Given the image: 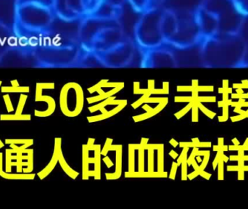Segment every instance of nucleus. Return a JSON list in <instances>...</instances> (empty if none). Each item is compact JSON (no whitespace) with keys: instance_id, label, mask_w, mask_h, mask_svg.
I'll use <instances>...</instances> for the list:
<instances>
[{"instance_id":"nucleus-1","label":"nucleus","mask_w":248,"mask_h":209,"mask_svg":"<svg viewBox=\"0 0 248 209\" xmlns=\"http://www.w3.org/2000/svg\"><path fill=\"white\" fill-rule=\"evenodd\" d=\"M54 9L32 2L15 3L13 29L17 44L37 47L52 26Z\"/></svg>"},{"instance_id":"nucleus-2","label":"nucleus","mask_w":248,"mask_h":209,"mask_svg":"<svg viewBox=\"0 0 248 209\" xmlns=\"http://www.w3.org/2000/svg\"><path fill=\"white\" fill-rule=\"evenodd\" d=\"M244 48V40L240 33H218L206 38L204 45L207 61L213 63L229 62L240 58Z\"/></svg>"},{"instance_id":"nucleus-3","label":"nucleus","mask_w":248,"mask_h":209,"mask_svg":"<svg viewBox=\"0 0 248 209\" xmlns=\"http://www.w3.org/2000/svg\"><path fill=\"white\" fill-rule=\"evenodd\" d=\"M200 5L216 16L219 25L218 33L235 34L243 29L247 17L233 0H202Z\"/></svg>"},{"instance_id":"nucleus-4","label":"nucleus","mask_w":248,"mask_h":209,"mask_svg":"<svg viewBox=\"0 0 248 209\" xmlns=\"http://www.w3.org/2000/svg\"><path fill=\"white\" fill-rule=\"evenodd\" d=\"M164 9L152 7L141 17L134 27L136 40L141 46L155 48L164 42L160 32V19Z\"/></svg>"},{"instance_id":"nucleus-5","label":"nucleus","mask_w":248,"mask_h":209,"mask_svg":"<svg viewBox=\"0 0 248 209\" xmlns=\"http://www.w3.org/2000/svg\"><path fill=\"white\" fill-rule=\"evenodd\" d=\"M103 0H55L54 12L60 20L74 22L92 16Z\"/></svg>"},{"instance_id":"nucleus-6","label":"nucleus","mask_w":248,"mask_h":209,"mask_svg":"<svg viewBox=\"0 0 248 209\" xmlns=\"http://www.w3.org/2000/svg\"><path fill=\"white\" fill-rule=\"evenodd\" d=\"M176 13L178 16L177 32L170 42L181 47L193 45L202 38L197 23L195 10H180L176 11Z\"/></svg>"},{"instance_id":"nucleus-7","label":"nucleus","mask_w":248,"mask_h":209,"mask_svg":"<svg viewBox=\"0 0 248 209\" xmlns=\"http://www.w3.org/2000/svg\"><path fill=\"white\" fill-rule=\"evenodd\" d=\"M195 13L202 37L206 39L218 34L219 25L216 16L200 4L195 9Z\"/></svg>"},{"instance_id":"nucleus-8","label":"nucleus","mask_w":248,"mask_h":209,"mask_svg":"<svg viewBox=\"0 0 248 209\" xmlns=\"http://www.w3.org/2000/svg\"><path fill=\"white\" fill-rule=\"evenodd\" d=\"M126 0H103L92 16L107 20H119Z\"/></svg>"},{"instance_id":"nucleus-9","label":"nucleus","mask_w":248,"mask_h":209,"mask_svg":"<svg viewBox=\"0 0 248 209\" xmlns=\"http://www.w3.org/2000/svg\"><path fill=\"white\" fill-rule=\"evenodd\" d=\"M178 29V16L176 10L164 9L160 19V32L163 40L170 42L176 34Z\"/></svg>"},{"instance_id":"nucleus-10","label":"nucleus","mask_w":248,"mask_h":209,"mask_svg":"<svg viewBox=\"0 0 248 209\" xmlns=\"http://www.w3.org/2000/svg\"><path fill=\"white\" fill-rule=\"evenodd\" d=\"M16 45L17 40L13 28H10L5 23L0 21V55L7 48Z\"/></svg>"},{"instance_id":"nucleus-11","label":"nucleus","mask_w":248,"mask_h":209,"mask_svg":"<svg viewBox=\"0 0 248 209\" xmlns=\"http://www.w3.org/2000/svg\"><path fill=\"white\" fill-rule=\"evenodd\" d=\"M150 61L153 65H172L173 58L168 53L163 52H155L150 56Z\"/></svg>"},{"instance_id":"nucleus-12","label":"nucleus","mask_w":248,"mask_h":209,"mask_svg":"<svg viewBox=\"0 0 248 209\" xmlns=\"http://www.w3.org/2000/svg\"><path fill=\"white\" fill-rule=\"evenodd\" d=\"M126 1L134 11L141 14L153 7L152 6L153 0H126Z\"/></svg>"},{"instance_id":"nucleus-13","label":"nucleus","mask_w":248,"mask_h":209,"mask_svg":"<svg viewBox=\"0 0 248 209\" xmlns=\"http://www.w3.org/2000/svg\"><path fill=\"white\" fill-rule=\"evenodd\" d=\"M54 1H55V0H16L15 3H36V4H42V5H45L46 7L54 9Z\"/></svg>"},{"instance_id":"nucleus-14","label":"nucleus","mask_w":248,"mask_h":209,"mask_svg":"<svg viewBox=\"0 0 248 209\" xmlns=\"http://www.w3.org/2000/svg\"><path fill=\"white\" fill-rule=\"evenodd\" d=\"M233 1L238 10L246 17H248V0H233Z\"/></svg>"},{"instance_id":"nucleus-15","label":"nucleus","mask_w":248,"mask_h":209,"mask_svg":"<svg viewBox=\"0 0 248 209\" xmlns=\"http://www.w3.org/2000/svg\"><path fill=\"white\" fill-rule=\"evenodd\" d=\"M196 104L198 105V108L207 115V116L209 117L210 118L213 119L214 118V116L216 115L215 113L212 112V111H209L208 108H205L204 105L201 104V102L197 101L196 100Z\"/></svg>"},{"instance_id":"nucleus-16","label":"nucleus","mask_w":248,"mask_h":209,"mask_svg":"<svg viewBox=\"0 0 248 209\" xmlns=\"http://www.w3.org/2000/svg\"><path fill=\"white\" fill-rule=\"evenodd\" d=\"M220 158L219 161L218 163V180H224V161L222 157Z\"/></svg>"},{"instance_id":"nucleus-17","label":"nucleus","mask_w":248,"mask_h":209,"mask_svg":"<svg viewBox=\"0 0 248 209\" xmlns=\"http://www.w3.org/2000/svg\"><path fill=\"white\" fill-rule=\"evenodd\" d=\"M195 100L198 102H205V103H215L217 100V97H197Z\"/></svg>"},{"instance_id":"nucleus-18","label":"nucleus","mask_w":248,"mask_h":209,"mask_svg":"<svg viewBox=\"0 0 248 209\" xmlns=\"http://www.w3.org/2000/svg\"><path fill=\"white\" fill-rule=\"evenodd\" d=\"M198 107L196 104V100H195V104L192 106V121H198Z\"/></svg>"},{"instance_id":"nucleus-19","label":"nucleus","mask_w":248,"mask_h":209,"mask_svg":"<svg viewBox=\"0 0 248 209\" xmlns=\"http://www.w3.org/2000/svg\"><path fill=\"white\" fill-rule=\"evenodd\" d=\"M223 154H224V153H223ZM223 154L222 153H220L219 151L217 152V156H216L215 160L213 162V167H214V170H215L216 168L218 166V161H219L220 158H221V156H222Z\"/></svg>"},{"instance_id":"nucleus-20","label":"nucleus","mask_w":248,"mask_h":209,"mask_svg":"<svg viewBox=\"0 0 248 209\" xmlns=\"http://www.w3.org/2000/svg\"><path fill=\"white\" fill-rule=\"evenodd\" d=\"M204 156H205V158H204L203 161H202L201 166H200V168H201L202 170H204V169L206 167L207 164H208V161H209L210 153Z\"/></svg>"},{"instance_id":"nucleus-21","label":"nucleus","mask_w":248,"mask_h":209,"mask_svg":"<svg viewBox=\"0 0 248 209\" xmlns=\"http://www.w3.org/2000/svg\"><path fill=\"white\" fill-rule=\"evenodd\" d=\"M246 118H247V115L240 114V115H237V116L231 117V120L232 122H236V121H241V120L245 119Z\"/></svg>"},{"instance_id":"nucleus-22","label":"nucleus","mask_w":248,"mask_h":209,"mask_svg":"<svg viewBox=\"0 0 248 209\" xmlns=\"http://www.w3.org/2000/svg\"><path fill=\"white\" fill-rule=\"evenodd\" d=\"M197 91H214V87H200L196 89Z\"/></svg>"},{"instance_id":"nucleus-23","label":"nucleus","mask_w":248,"mask_h":209,"mask_svg":"<svg viewBox=\"0 0 248 209\" xmlns=\"http://www.w3.org/2000/svg\"><path fill=\"white\" fill-rule=\"evenodd\" d=\"M242 168H240L239 166H228L227 168V170L228 172H238L239 170H240Z\"/></svg>"},{"instance_id":"nucleus-24","label":"nucleus","mask_w":248,"mask_h":209,"mask_svg":"<svg viewBox=\"0 0 248 209\" xmlns=\"http://www.w3.org/2000/svg\"><path fill=\"white\" fill-rule=\"evenodd\" d=\"M244 172L242 169L238 171V180H244Z\"/></svg>"},{"instance_id":"nucleus-25","label":"nucleus","mask_w":248,"mask_h":209,"mask_svg":"<svg viewBox=\"0 0 248 209\" xmlns=\"http://www.w3.org/2000/svg\"><path fill=\"white\" fill-rule=\"evenodd\" d=\"M240 159H242V157L240 156H231L230 157V161H239Z\"/></svg>"},{"instance_id":"nucleus-26","label":"nucleus","mask_w":248,"mask_h":209,"mask_svg":"<svg viewBox=\"0 0 248 209\" xmlns=\"http://www.w3.org/2000/svg\"><path fill=\"white\" fill-rule=\"evenodd\" d=\"M198 175H199V174H198V172L195 171V172H193V173L190 174V175L188 176V177L189 178V179H192L193 178L196 177Z\"/></svg>"},{"instance_id":"nucleus-27","label":"nucleus","mask_w":248,"mask_h":209,"mask_svg":"<svg viewBox=\"0 0 248 209\" xmlns=\"http://www.w3.org/2000/svg\"><path fill=\"white\" fill-rule=\"evenodd\" d=\"M244 162V160H243V159H240V160L238 161V166H240V168H243V166H245Z\"/></svg>"},{"instance_id":"nucleus-28","label":"nucleus","mask_w":248,"mask_h":209,"mask_svg":"<svg viewBox=\"0 0 248 209\" xmlns=\"http://www.w3.org/2000/svg\"><path fill=\"white\" fill-rule=\"evenodd\" d=\"M228 120V118H225L224 116H218V121L220 122H224V121H227Z\"/></svg>"},{"instance_id":"nucleus-29","label":"nucleus","mask_w":248,"mask_h":209,"mask_svg":"<svg viewBox=\"0 0 248 209\" xmlns=\"http://www.w3.org/2000/svg\"><path fill=\"white\" fill-rule=\"evenodd\" d=\"M221 157H222V159L223 161H224V162H226V163H227L228 161L230 160V158L227 157V156H226L224 154H223Z\"/></svg>"},{"instance_id":"nucleus-30","label":"nucleus","mask_w":248,"mask_h":209,"mask_svg":"<svg viewBox=\"0 0 248 209\" xmlns=\"http://www.w3.org/2000/svg\"><path fill=\"white\" fill-rule=\"evenodd\" d=\"M232 143H234V145H240V142H239V140H237V138L233 139Z\"/></svg>"},{"instance_id":"nucleus-31","label":"nucleus","mask_w":248,"mask_h":209,"mask_svg":"<svg viewBox=\"0 0 248 209\" xmlns=\"http://www.w3.org/2000/svg\"><path fill=\"white\" fill-rule=\"evenodd\" d=\"M240 104V103H239L238 102H232L231 104H230V105H231V106L232 107H237L238 106V105Z\"/></svg>"},{"instance_id":"nucleus-32","label":"nucleus","mask_w":248,"mask_h":209,"mask_svg":"<svg viewBox=\"0 0 248 209\" xmlns=\"http://www.w3.org/2000/svg\"><path fill=\"white\" fill-rule=\"evenodd\" d=\"M218 108H220V107L224 106V104H226V102H224L222 100V101L218 102Z\"/></svg>"},{"instance_id":"nucleus-33","label":"nucleus","mask_w":248,"mask_h":209,"mask_svg":"<svg viewBox=\"0 0 248 209\" xmlns=\"http://www.w3.org/2000/svg\"><path fill=\"white\" fill-rule=\"evenodd\" d=\"M244 150H239L238 151V156H240V157H243V156H244Z\"/></svg>"},{"instance_id":"nucleus-34","label":"nucleus","mask_w":248,"mask_h":209,"mask_svg":"<svg viewBox=\"0 0 248 209\" xmlns=\"http://www.w3.org/2000/svg\"><path fill=\"white\" fill-rule=\"evenodd\" d=\"M239 107H240V108H242V107H248V102H245V103L239 105Z\"/></svg>"},{"instance_id":"nucleus-35","label":"nucleus","mask_w":248,"mask_h":209,"mask_svg":"<svg viewBox=\"0 0 248 209\" xmlns=\"http://www.w3.org/2000/svg\"><path fill=\"white\" fill-rule=\"evenodd\" d=\"M244 172H248V166H244L243 168H242Z\"/></svg>"},{"instance_id":"nucleus-36","label":"nucleus","mask_w":248,"mask_h":209,"mask_svg":"<svg viewBox=\"0 0 248 209\" xmlns=\"http://www.w3.org/2000/svg\"><path fill=\"white\" fill-rule=\"evenodd\" d=\"M214 151L218 152V150H219V147H218V145L214 146Z\"/></svg>"},{"instance_id":"nucleus-37","label":"nucleus","mask_w":248,"mask_h":209,"mask_svg":"<svg viewBox=\"0 0 248 209\" xmlns=\"http://www.w3.org/2000/svg\"><path fill=\"white\" fill-rule=\"evenodd\" d=\"M229 147H227V145H224L223 146V151H227V150H228Z\"/></svg>"},{"instance_id":"nucleus-38","label":"nucleus","mask_w":248,"mask_h":209,"mask_svg":"<svg viewBox=\"0 0 248 209\" xmlns=\"http://www.w3.org/2000/svg\"><path fill=\"white\" fill-rule=\"evenodd\" d=\"M242 159H243V160H244L245 161H248V156H243V157H242Z\"/></svg>"},{"instance_id":"nucleus-39","label":"nucleus","mask_w":248,"mask_h":209,"mask_svg":"<svg viewBox=\"0 0 248 209\" xmlns=\"http://www.w3.org/2000/svg\"><path fill=\"white\" fill-rule=\"evenodd\" d=\"M237 93H238V94H242V93H243V91L241 90V89H238V90H237Z\"/></svg>"},{"instance_id":"nucleus-40","label":"nucleus","mask_w":248,"mask_h":209,"mask_svg":"<svg viewBox=\"0 0 248 209\" xmlns=\"http://www.w3.org/2000/svg\"><path fill=\"white\" fill-rule=\"evenodd\" d=\"M218 93H221V94H223V93H224V90H223V88H220L218 89Z\"/></svg>"},{"instance_id":"nucleus-41","label":"nucleus","mask_w":248,"mask_h":209,"mask_svg":"<svg viewBox=\"0 0 248 209\" xmlns=\"http://www.w3.org/2000/svg\"><path fill=\"white\" fill-rule=\"evenodd\" d=\"M243 145L247 146L248 145V138H247V140H246V141L245 142L244 145Z\"/></svg>"},{"instance_id":"nucleus-42","label":"nucleus","mask_w":248,"mask_h":209,"mask_svg":"<svg viewBox=\"0 0 248 209\" xmlns=\"http://www.w3.org/2000/svg\"><path fill=\"white\" fill-rule=\"evenodd\" d=\"M197 159H198V162L202 161V160H201V158L199 157V156H198V157H197Z\"/></svg>"},{"instance_id":"nucleus-43","label":"nucleus","mask_w":248,"mask_h":209,"mask_svg":"<svg viewBox=\"0 0 248 209\" xmlns=\"http://www.w3.org/2000/svg\"><path fill=\"white\" fill-rule=\"evenodd\" d=\"M246 113H247V114L248 115V110H247V111H246Z\"/></svg>"},{"instance_id":"nucleus-44","label":"nucleus","mask_w":248,"mask_h":209,"mask_svg":"<svg viewBox=\"0 0 248 209\" xmlns=\"http://www.w3.org/2000/svg\"><path fill=\"white\" fill-rule=\"evenodd\" d=\"M247 118H248V117H247Z\"/></svg>"},{"instance_id":"nucleus-45","label":"nucleus","mask_w":248,"mask_h":209,"mask_svg":"<svg viewBox=\"0 0 248 209\" xmlns=\"http://www.w3.org/2000/svg\"></svg>"}]
</instances>
